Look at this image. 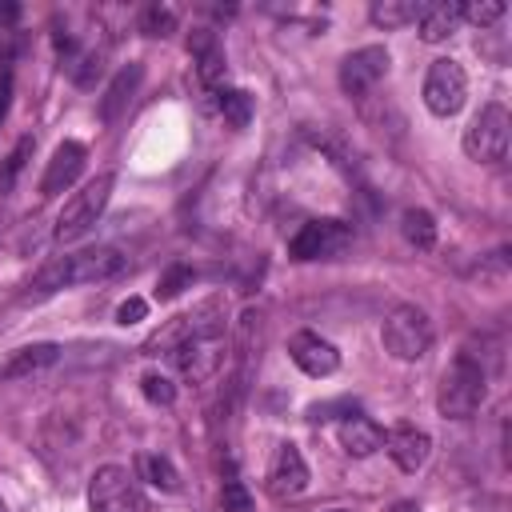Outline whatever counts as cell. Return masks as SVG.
<instances>
[{
  "mask_svg": "<svg viewBox=\"0 0 512 512\" xmlns=\"http://www.w3.org/2000/svg\"><path fill=\"white\" fill-rule=\"evenodd\" d=\"M84 160H88V148H84L80 140H64V144H56V152H52L44 176H40V196L52 200V196L68 192V188L80 180Z\"/></svg>",
  "mask_w": 512,
  "mask_h": 512,
  "instance_id": "14",
  "label": "cell"
},
{
  "mask_svg": "<svg viewBox=\"0 0 512 512\" xmlns=\"http://www.w3.org/2000/svg\"><path fill=\"white\" fill-rule=\"evenodd\" d=\"M388 64H392V56H388L384 44H364V48L348 52L340 60V88H344V96L364 100L388 76Z\"/></svg>",
  "mask_w": 512,
  "mask_h": 512,
  "instance_id": "11",
  "label": "cell"
},
{
  "mask_svg": "<svg viewBox=\"0 0 512 512\" xmlns=\"http://www.w3.org/2000/svg\"><path fill=\"white\" fill-rule=\"evenodd\" d=\"M332 412H348V416H352V412H356V404H352V400H332V404H312V408H308V420H312V424H320V420H332Z\"/></svg>",
  "mask_w": 512,
  "mask_h": 512,
  "instance_id": "34",
  "label": "cell"
},
{
  "mask_svg": "<svg viewBox=\"0 0 512 512\" xmlns=\"http://www.w3.org/2000/svg\"><path fill=\"white\" fill-rule=\"evenodd\" d=\"M168 356H172L176 372H180L188 384H208V380L224 368V360H228V336H224V332H204V336L184 340V344L172 348Z\"/></svg>",
  "mask_w": 512,
  "mask_h": 512,
  "instance_id": "9",
  "label": "cell"
},
{
  "mask_svg": "<svg viewBox=\"0 0 512 512\" xmlns=\"http://www.w3.org/2000/svg\"><path fill=\"white\" fill-rule=\"evenodd\" d=\"M348 244H352V224L336 220V216H324V220H308L292 232L288 256L300 260V264L304 260H336Z\"/></svg>",
  "mask_w": 512,
  "mask_h": 512,
  "instance_id": "7",
  "label": "cell"
},
{
  "mask_svg": "<svg viewBox=\"0 0 512 512\" xmlns=\"http://www.w3.org/2000/svg\"><path fill=\"white\" fill-rule=\"evenodd\" d=\"M340 448H344L348 456L364 460V456H372L376 448H384V428H380L376 420H368V416H348V420L340 424Z\"/></svg>",
  "mask_w": 512,
  "mask_h": 512,
  "instance_id": "19",
  "label": "cell"
},
{
  "mask_svg": "<svg viewBox=\"0 0 512 512\" xmlns=\"http://www.w3.org/2000/svg\"><path fill=\"white\" fill-rule=\"evenodd\" d=\"M188 52H192V64H196V80H200V88H208V92H220L228 64H224V48H220L216 32H208V28H196V32L188 36Z\"/></svg>",
  "mask_w": 512,
  "mask_h": 512,
  "instance_id": "16",
  "label": "cell"
},
{
  "mask_svg": "<svg viewBox=\"0 0 512 512\" xmlns=\"http://www.w3.org/2000/svg\"><path fill=\"white\" fill-rule=\"evenodd\" d=\"M400 232H404V240H408L412 248H420V252L436 248V216H432L428 208H404Z\"/></svg>",
  "mask_w": 512,
  "mask_h": 512,
  "instance_id": "22",
  "label": "cell"
},
{
  "mask_svg": "<svg viewBox=\"0 0 512 512\" xmlns=\"http://www.w3.org/2000/svg\"><path fill=\"white\" fill-rule=\"evenodd\" d=\"M60 344H52V340H44V344H24V348H16L4 364H0V380H20V376H32V372H44V368H52L56 360H60Z\"/></svg>",
  "mask_w": 512,
  "mask_h": 512,
  "instance_id": "18",
  "label": "cell"
},
{
  "mask_svg": "<svg viewBox=\"0 0 512 512\" xmlns=\"http://www.w3.org/2000/svg\"><path fill=\"white\" fill-rule=\"evenodd\" d=\"M0 512H8V504H4V500H0Z\"/></svg>",
  "mask_w": 512,
  "mask_h": 512,
  "instance_id": "38",
  "label": "cell"
},
{
  "mask_svg": "<svg viewBox=\"0 0 512 512\" xmlns=\"http://www.w3.org/2000/svg\"><path fill=\"white\" fill-rule=\"evenodd\" d=\"M144 316H148V300H144V296H128V300L116 308V324H124V328H128V324H140Z\"/></svg>",
  "mask_w": 512,
  "mask_h": 512,
  "instance_id": "32",
  "label": "cell"
},
{
  "mask_svg": "<svg viewBox=\"0 0 512 512\" xmlns=\"http://www.w3.org/2000/svg\"><path fill=\"white\" fill-rule=\"evenodd\" d=\"M488 396V372L472 352H456L436 388V412L444 420H468Z\"/></svg>",
  "mask_w": 512,
  "mask_h": 512,
  "instance_id": "2",
  "label": "cell"
},
{
  "mask_svg": "<svg viewBox=\"0 0 512 512\" xmlns=\"http://www.w3.org/2000/svg\"><path fill=\"white\" fill-rule=\"evenodd\" d=\"M128 268V256L112 244H100V248H84V252H64L56 260H48L36 276H32V296H52L60 288H72V284H96V280H112Z\"/></svg>",
  "mask_w": 512,
  "mask_h": 512,
  "instance_id": "1",
  "label": "cell"
},
{
  "mask_svg": "<svg viewBox=\"0 0 512 512\" xmlns=\"http://www.w3.org/2000/svg\"><path fill=\"white\" fill-rule=\"evenodd\" d=\"M224 316H228V304H224L220 296H208V300H200L192 312H180V316H172L164 328H156V332L144 340V356L172 352V348H180L184 340L204 336V332H224Z\"/></svg>",
  "mask_w": 512,
  "mask_h": 512,
  "instance_id": "4",
  "label": "cell"
},
{
  "mask_svg": "<svg viewBox=\"0 0 512 512\" xmlns=\"http://www.w3.org/2000/svg\"><path fill=\"white\" fill-rule=\"evenodd\" d=\"M380 340H384V352H388V356H396V360H404V364H416V360H424V356L432 352L436 332H432V320H428L424 308H416V304H396V308L384 316V324H380Z\"/></svg>",
  "mask_w": 512,
  "mask_h": 512,
  "instance_id": "3",
  "label": "cell"
},
{
  "mask_svg": "<svg viewBox=\"0 0 512 512\" xmlns=\"http://www.w3.org/2000/svg\"><path fill=\"white\" fill-rule=\"evenodd\" d=\"M140 80H144V68H140L136 60H132V64H124V68L108 80V88H104V96H100V120H104V124H116V120L124 116V108L132 104V96H136Z\"/></svg>",
  "mask_w": 512,
  "mask_h": 512,
  "instance_id": "17",
  "label": "cell"
},
{
  "mask_svg": "<svg viewBox=\"0 0 512 512\" xmlns=\"http://www.w3.org/2000/svg\"><path fill=\"white\" fill-rule=\"evenodd\" d=\"M508 136H512V116L504 104H484L468 128H464V152L476 164H496L508 156Z\"/></svg>",
  "mask_w": 512,
  "mask_h": 512,
  "instance_id": "6",
  "label": "cell"
},
{
  "mask_svg": "<svg viewBox=\"0 0 512 512\" xmlns=\"http://www.w3.org/2000/svg\"><path fill=\"white\" fill-rule=\"evenodd\" d=\"M328 512H352V508H328Z\"/></svg>",
  "mask_w": 512,
  "mask_h": 512,
  "instance_id": "37",
  "label": "cell"
},
{
  "mask_svg": "<svg viewBox=\"0 0 512 512\" xmlns=\"http://www.w3.org/2000/svg\"><path fill=\"white\" fill-rule=\"evenodd\" d=\"M64 72H68V80L76 84V88H92L96 84V76H100V56L96 52H88V48H76L72 56H64V64H60Z\"/></svg>",
  "mask_w": 512,
  "mask_h": 512,
  "instance_id": "25",
  "label": "cell"
},
{
  "mask_svg": "<svg viewBox=\"0 0 512 512\" xmlns=\"http://www.w3.org/2000/svg\"><path fill=\"white\" fill-rule=\"evenodd\" d=\"M216 108H220V116H224L228 128H248V120H252V92H244V88H220L216 92Z\"/></svg>",
  "mask_w": 512,
  "mask_h": 512,
  "instance_id": "24",
  "label": "cell"
},
{
  "mask_svg": "<svg viewBox=\"0 0 512 512\" xmlns=\"http://www.w3.org/2000/svg\"><path fill=\"white\" fill-rule=\"evenodd\" d=\"M456 24H460L456 4H424L420 20H416L424 44H440V40H448V36L456 32Z\"/></svg>",
  "mask_w": 512,
  "mask_h": 512,
  "instance_id": "20",
  "label": "cell"
},
{
  "mask_svg": "<svg viewBox=\"0 0 512 512\" xmlns=\"http://www.w3.org/2000/svg\"><path fill=\"white\" fill-rule=\"evenodd\" d=\"M384 448L392 456V464L400 472H420L428 464V452H432V436L416 424H396L392 432H384Z\"/></svg>",
  "mask_w": 512,
  "mask_h": 512,
  "instance_id": "15",
  "label": "cell"
},
{
  "mask_svg": "<svg viewBox=\"0 0 512 512\" xmlns=\"http://www.w3.org/2000/svg\"><path fill=\"white\" fill-rule=\"evenodd\" d=\"M456 12H460V20H468L476 28H488L504 16V0H468V4H456Z\"/></svg>",
  "mask_w": 512,
  "mask_h": 512,
  "instance_id": "28",
  "label": "cell"
},
{
  "mask_svg": "<svg viewBox=\"0 0 512 512\" xmlns=\"http://www.w3.org/2000/svg\"><path fill=\"white\" fill-rule=\"evenodd\" d=\"M32 148H36V140H32V136H20L16 148L4 156V168H0V196H8V192L16 188V180H20V172H24L28 156H32Z\"/></svg>",
  "mask_w": 512,
  "mask_h": 512,
  "instance_id": "26",
  "label": "cell"
},
{
  "mask_svg": "<svg viewBox=\"0 0 512 512\" xmlns=\"http://www.w3.org/2000/svg\"><path fill=\"white\" fill-rule=\"evenodd\" d=\"M112 188H116V176L112 172H100L96 180H88L68 204H64V212L56 216V228H52V240L56 244H68V240H80L96 220H100V212H104V204H108V196H112Z\"/></svg>",
  "mask_w": 512,
  "mask_h": 512,
  "instance_id": "5",
  "label": "cell"
},
{
  "mask_svg": "<svg viewBox=\"0 0 512 512\" xmlns=\"http://www.w3.org/2000/svg\"><path fill=\"white\" fill-rule=\"evenodd\" d=\"M180 28V16H176V8H168V4H148L144 12H140V32L144 36H172Z\"/></svg>",
  "mask_w": 512,
  "mask_h": 512,
  "instance_id": "27",
  "label": "cell"
},
{
  "mask_svg": "<svg viewBox=\"0 0 512 512\" xmlns=\"http://www.w3.org/2000/svg\"><path fill=\"white\" fill-rule=\"evenodd\" d=\"M420 12H424V0H376V4L368 8L372 24H376V28H384V32L404 28V24H416V20H420Z\"/></svg>",
  "mask_w": 512,
  "mask_h": 512,
  "instance_id": "21",
  "label": "cell"
},
{
  "mask_svg": "<svg viewBox=\"0 0 512 512\" xmlns=\"http://www.w3.org/2000/svg\"><path fill=\"white\" fill-rule=\"evenodd\" d=\"M396 512H420V508H416V504H400Z\"/></svg>",
  "mask_w": 512,
  "mask_h": 512,
  "instance_id": "36",
  "label": "cell"
},
{
  "mask_svg": "<svg viewBox=\"0 0 512 512\" xmlns=\"http://www.w3.org/2000/svg\"><path fill=\"white\" fill-rule=\"evenodd\" d=\"M12 80H16V72H12V56H4V60H0V124H4L8 104H12Z\"/></svg>",
  "mask_w": 512,
  "mask_h": 512,
  "instance_id": "33",
  "label": "cell"
},
{
  "mask_svg": "<svg viewBox=\"0 0 512 512\" xmlns=\"http://www.w3.org/2000/svg\"><path fill=\"white\" fill-rule=\"evenodd\" d=\"M88 512H140L136 476L124 464H100L88 480Z\"/></svg>",
  "mask_w": 512,
  "mask_h": 512,
  "instance_id": "10",
  "label": "cell"
},
{
  "mask_svg": "<svg viewBox=\"0 0 512 512\" xmlns=\"http://www.w3.org/2000/svg\"><path fill=\"white\" fill-rule=\"evenodd\" d=\"M288 356H292V364L304 372V376H332L336 368H340V352H336V344L332 340H324L320 332H308V328H300V332H292V340H288Z\"/></svg>",
  "mask_w": 512,
  "mask_h": 512,
  "instance_id": "12",
  "label": "cell"
},
{
  "mask_svg": "<svg viewBox=\"0 0 512 512\" xmlns=\"http://www.w3.org/2000/svg\"><path fill=\"white\" fill-rule=\"evenodd\" d=\"M188 284H192V268L188 264H168L156 280V300H176Z\"/></svg>",
  "mask_w": 512,
  "mask_h": 512,
  "instance_id": "30",
  "label": "cell"
},
{
  "mask_svg": "<svg viewBox=\"0 0 512 512\" xmlns=\"http://www.w3.org/2000/svg\"><path fill=\"white\" fill-rule=\"evenodd\" d=\"M20 20V4H0V24H16Z\"/></svg>",
  "mask_w": 512,
  "mask_h": 512,
  "instance_id": "35",
  "label": "cell"
},
{
  "mask_svg": "<svg viewBox=\"0 0 512 512\" xmlns=\"http://www.w3.org/2000/svg\"><path fill=\"white\" fill-rule=\"evenodd\" d=\"M140 392H144L148 404H160V408H172L176 404V384L164 372H144L140 376Z\"/></svg>",
  "mask_w": 512,
  "mask_h": 512,
  "instance_id": "29",
  "label": "cell"
},
{
  "mask_svg": "<svg viewBox=\"0 0 512 512\" xmlns=\"http://www.w3.org/2000/svg\"><path fill=\"white\" fill-rule=\"evenodd\" d=\"M308 488V464L292 440L276 444V456L268 464V492L272 500H296Z\"/></svg>",
  "mask_w": 512,
  "mask_h": 512,
  "instance_id": "13",
  "label": "cell"
},
{
  "mask_svg": "<svg viewBox=\"0 0 512 512\" xmlns=\"http://www.w3.org/2000/svg\"><path fill=\"white\" fill-rule=\"evenodd\" d=\"M140 476L152 484V488H160V492H180V472H176V464L168 460V456H160V452H140Z\"/></svg>",
  "mask_w": 512,
  "mask_h": 512,
  "instance_id": "23",
  "label": "cell"
},
{
  "mask_svg": "<svg viewBox=\"0 0 512 512\" xmlns=\"http://www.w3.org/2000/svg\"><path fill=\"white\" fill-rule=\"evenodd\" d=\"M220 512H252V492L240 480H224V488H220Z\"/></svg>",
  "mask_w": 512,
  "mask_h": 512,
  "instance_id": "31",
  "label": "cell"
},
{
  "mask_svg": "<svg viewBox=\"0 0 512 512\" xmlns=\"http://www.w3.org/2000/svg\"><path fill=\"white\" fill-rule=\"evenodd\" d=\"M468 100V76L460 68V60L452 56H440L428 64V76H424V108L440 120L456 116Z\"/></svg>",
  "mask_w": 512,
  "mask_h": 512,
  "instance_id": "8",
  "label": "cell"
}]
</instances>
